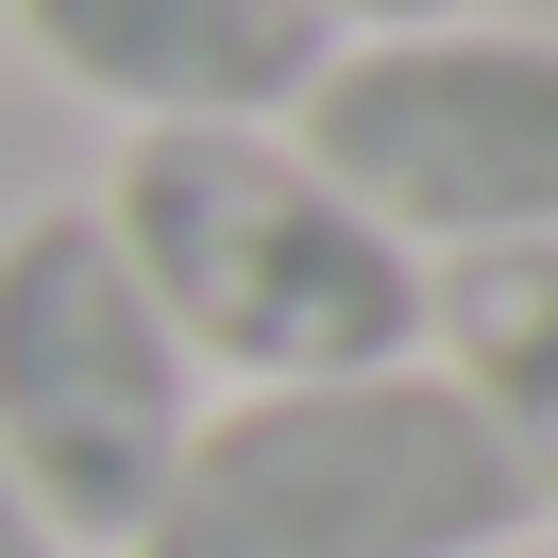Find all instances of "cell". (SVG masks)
Wrapping results in <instances>:
<instances>
[{
  "label": "cell",
  "instance_id": "cell-3",
  "mask_svg": "<svg viewBox=\"0 0 558 558\" xmlns=\"http://www.w3.org/2000/svg\"><path fill=\"white\" fill-rule=\"evenodd\" d=\"M305 170L373 220L407 271L440 254L558 238V35L524 17H423V35H339L288 102Z\"/></svg>",
  "mask_w": 558,
  "mask_h": 558
},
{
  "label": "cell",
  "instance_id": "cell-7",
  "mask_svg": "<svg viewBox=\"0 0 558 558\" xmlns=\"http://www.w3.org/2000/svg\"><path fill=\"white\" fill-rule=\"evenodd\" d=\"M423 17H474V0H322V35H423Z\"/></svg>",
  "mask_w": 558,
  "mask_h": 558
},
{
  "label": "cell",
  "instance_id": "cell-6",
  "mask_svg": "<svg viewBox=\"0 0 558 558\" xmlns=\"http://www.w3.org/2000/svg\"><path fill=\"white\" fill-rule=\"evenodd\" d=\"M423 373L474 407V440L508 457L524 524H558V238H508V254H440L423 271Z\"/></svg>",
  "mask_w": 558,
  "mask_h": 558
},
{
  "label": "cell",
  "instance_id": "cell-4",
  "mask_svg": "<svg viewBox=\"0 0 558 558\" xmlns=\"http://www.w3.org/2000/svg\"><path fill=\"white\" fill-rule=\"evenodd\" d=\"M186 423H204V373L153 322L102 204H17L0 220V474L102 558V542L153 524Z\"/></svg>",
  "mask_w": 558,
  "mask_h": 558
},
{
  "label": "cell",
  "instance_id": "cell-5",
  "mask_svg": "<svg viewBox=\"0 0 558 558\" xmlns=\"http://www.w3.org/2000/svg\"><path fill=\"white\" fill-rule=\"evenodd\" d=\"M17 51L85 102H119L136 136H271L322 85V0H0Z\"/></svg>",
  "mask_w": 558,
  "mask_h": 558
},
{
  "label": "cell",
  "instance_id": "cell-2",
  "mask_svg": "<svg viewBox=\"0 0 558 558\" xmlns=\"http://www.w3.org/2000/svg\"><path fill=\"white\" fill-rule=\"evenodd\" d=\"M508 524H524V490L474 440V407L423 355H389V373L204 407L119 558H474Z\"/></svg>",
  "mask_w": 558,
  "mask_h": 558
},
{
  "label": "cell",
  "instance_id": "cell-8",
  "mask_svg": "<svg viewBox=\"0 0 558 558\" xmlns=\"http://www.w3.org/2000/svg\"><path fill=\"white\" fill-rule=\"evenodd\" d=\"M0 558H85V542H69V524H51V508H35L17 474H0Z\"/></svg>",
  "mask_w": 558,
  "mask_h": 558
},
{
  "label": "cell",
  "instance_id": "cell-1",
  "mask_svg": "<svg viewBox=\"0 0 558 558\" xmlns=\"http://www.w3.org/2000/svg\"><path fill=\"white\" fill-rule=\"evenodd\" d=\"M102 238L136 254L153 322L186 339V373L238 389H322L423 355V271L305 170V136H136L102 186Z\"/></svg>",
  "mask_w": 558,
  "mask_h": 558
},
{
  "label": "cell",
  "instance_id": "cell-9",
  "mask_svg": "<svg viewBox=\"0 0 558 558\" xmlns=\"http://www.w3.org/2000/svg\"><path fill=\"white\" fill-rule=\"evenodd\" d=\"M474 558H558V524H508V542H474Z\"/></svg>",
  "mask_w": 558,
  "mask_h": 558
}]
</instances>
